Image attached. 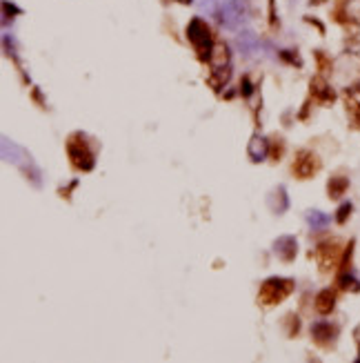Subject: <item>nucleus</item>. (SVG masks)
<instances>
[{
	"label": "nucleus",
	"instance_id": "nucleus-18",
	"mask_svg": "<svg viewBox=\"0 0 360 363\" xmlns=\"http://www.w3.org/2000/svg\"><path fill=\"white\" fill-rule=\"evenodd\" d=\"M240 87H243V94H245V96H249V94H251V83L247 80V78L243 80V85H240Z\"/></svg>",
	"mask_w": 360,
	"mask_h": 363
},
{
	"label": "nucleus",
	"instance_id": "nucleus-10",
	"mask_svg": "<svg viewBox=\"0 0 360 363\" xmlns=\"http://www.w3.org/2000/svg\"><path fill=\"white\" fill-rule=\"evenodd\" d=\"M307 221H309V225H311L313 230H325V227L329 225V216H327V214H323V212H318V210L309 212Z\"/></svg>",
	"mask_w": 360,
	"mask_h": 363
},
{
	"label": "nucleus",
	"instance_id": "nucleus-3",
	"mask_svg": "<svg viewBox=\"0 0 360 363\" xmlns=\"http://www.w3.org/2000/svg\"><path fill=\"white\" fill-rule=\"evenodd\" d=\"M187 38L196 45V49L200 52L202 58H209L211 54V36H209V27L205 25L200 18H194L187 27Z\"/></svg>",
	"mask_w": 360,
	"mask_h": 363
},
{
	"label": "nucleus",
	"instance_id": "nucleus-16",
	"mask_svg": "<svg viewBox=\"0 0 360 363\" xmlns=\"http://www.w3.org/2000/svg\"><path fill=\"white\" fill-rule=\"evenodd\" d=\"M340 286L345 288V290H356V292H358V290H360V281H358V278H353L351 274H342L340 276Z\"/></svg>",
	"mask_w": 360,
	"mask_h": 363
},
{
	"label": "nucleus",
	"instance_id": "nucleus-8",
	"mask_svg": "<svg viewBox=\"0 0 360 363\" xmlns=\"http://www.w3.org/2000/svg\"><path fill=\"white\" fill-rule=\"evenodd\" d=\"M334 303H336L334 290H323V292L318 294V299H316V310L320 312V314H329V312L334 310Z\"/></svg>",
	"mask_w": 360,
	"mask_h": 363
},
{
	"label": "nucleus",
	"instance_id": "nucleus-11",
	"mask_svg": "<svg viewBox=\"0 0 360 363\" xmlns=\"http://www.w3.org/2000/svg\"><path fill=\"white\" fill-rule=\"evenodd\" d=\"M269 205L274 208V212H285V210H287L289 200H287V194H285V189H283V187H280L278 192H274V196L269 198Z\"/></svg>",
	"mask_w": 360,
	"mask_h": 363
},
{
	"label": "nucleus",
	"instance_id": "nucleus-2",
	"mask_svg": "<svg viewBox=\"0 0 360 363\" xmlns=\"http://www.w3.org/2000/svg\"><path fill=\"white\" fill-rule=\"evenodd\" d=\"M291 290H294V281H289V278H269L260 288V301L265 305L280 303L285 297H289Z\"/></svg>",
	"mask_w": 360,
	"mask_h": 363
},
{
	"label": "nucleus",
	"instance_id": "nucleus-14",
	"mask_svg": "<svg viewBox=\"0 0 360 363\" xmlns=\"http://www.w3.org/2000/svg\"><path fill=\"white\" fill-rule=\"evenodd\" d=\"M311 92L316 94V96H320L323 100H329V98H334V92H331V89H329L327 85H325L323 80H318V78H316V80L311 83Z\"/></svg>",
	"mask_w": 360,
	"mask_h": 363
},
{
	"label": "nucleus",
	"instance_id": "nucleus-13",
	"mask_svg": "<svg viewBox=\"0 0 360 363\" xmlns=\"http://www.w3.org/2000/svg\"><path fill=\"white\" fill-rule=\"evenodd\" d=\"M347 185H349V183H347V178H342V176L331 178V181H329V196H334V198L340 196V194L347 189Z\"/></svg>",
	"mask_w": 360,
	"mask_h": 363
},
{
	"label": "nucleus",
	"instance_id": "nucleus-15",
	"mask_svg": "<svg viewBox=\"0 0 360 363\" xmlns=\"http://www.w3.org/2000/svg\"><path fill=\"white\" fill-rule=\"evenodd\" d=\"M238 45H240V49H245V52L249 54V52H254L256 49V38L249 36V33H243V36L238 38Z\"/></svg>",
	"mask_w": 360,
	"mask_h": 363
},
{
	"label": "nucleus",
	"instance_id": "nucleus-12",
	"mask_svg": "<svg viewBox=\"0 0 360 363\" xmlns=\"http://www.w3.org/2000/svg\"><path fill=\"white\" fill-rule=\"evenodd\" d=\"M311 332H313V337L318 339V341H325V339H329V337H334V328L329 326V323H325V321H320L316 323V326L311 328Z\"/></svg>",
	"mask_w": 360,
	"mask_h": 363
},
{
	"label": "nucleus",
	"instance_id": "nucleus-6",
	"mask_svg": "<svg viewBox=\"0 0 360 363\" xmlns=\"http://www.w3.org/2000/svg\"><path fill=\"white\" fill-rule=\"evenodd\" d=\"M318 170V160H316V156L313 154H307V152H302L300 156H298V160L294 163V172L300 178H309V176H313V172Z\"/></svg>",
	"mask_w": 360,
	"mask_h": 363
},
{
	"label": "nucleus",
	"instance_id": "nucleus-9",
	"mask_svg": "<svg viewBox=\"0 0 360 363\" xmlns=\"http://www.w3.org/2000/svg\"><path fill=\"white\" fill-rule=\"evenodd\" d=\"M209 60H211L213 69H220V67H224V63H227V47H224V45H216V47H211Z\"/></svg>",
	"mask_w": 360,
	"mask_h": 363
},
{
	"label": "nucleus",
	"instance_id": "nucleus-17",
	"mask_svg": "<svg viewBox=\"0 0 360 363\" xmlns=\"http://www.w3.org/2000/svg\"><path fill=\"white\" fill-rule=\"evenodd\" d=\"M349 214H351V203H342L340 210H338V216H336V221H338V223H345Z\"/></svg>",
	"mask_w": 360,
	"mask_h": 363
},
{
	"label": "nucleus",
	"instance_id": "nucleus-7",
	"mask_svg": "<svg viewBox=\"0 0 360 363\" xmlns=\"http://www.w3.org/2000/svg\"><path fill=\"white\" fill-rule=\"evenodd\" d=\"M267 152H269V145L262 136H254L249 143V156L251 160H265L267 158Z\"/></svg>",
	"mask_w": 360,
	"mask_h": 363
},
{
	"label": "nucleus",
	"instance_id": "nucleus-1",
	"mask_svg": "<svg viewBox=\"0 0 360 363\" xmlns=\"http://www.w3.org/2000/svg\"><path fill=\"white\" fill-rule=\"evenodd\" d=\"M3 156H5V160H9V163L18 165L20 170L25 172L27 176H31L36 183H40V170L33 165L31 156L27 154L22 147H18L16 143H11L9 138H3Z\"/></svg>",
	"mask_w": 360,
	"mask_h": 363
},
{
	"label": "nucleus",
	"instance_id": "nucleus-5",
	"mask_svg": "<svg viewBox=\"0 0 360 363\" xmlns=\"http://www.w3.org/2000/svg\"><path fill=\"white\" fill-rule=\"evenodd\" d=\"M274 252L278 254V259L283 261H294L296 259V252H298V243L294 236H280L274 245Z\"/></svg>",
	"mask_w": 360,
	"mask_h": 363
},
{
	"label": "nucleus",
	"instance_id": "nucleus-19",
	"mask_svg": "<svg viewBox=\"0 0 360 363\" xmlns=\"http://www.w3.org/2000/svg\"><path fill=\"white\" fill-rule=\"evenodd\" d=\"M178 3H185V5H187V3H191V0H178Z\"/></svg>",
	"mask_w": 360,
	"mask_h": 363
},
{
	"label": "nucleus",
	"instance_id": "nucleus-4",
	"mask_svg": "<svg viewBox=\"0 0 360 363\" xmlns=\"http://www.w3.org/2000/svg\"><path fill=\"white\" fill-rule=\"evenodd\" d=\"M69 156H71V163H74L78 170H85L89 172L94 167V154L87 149V145L78 138H71L69 141Z\"/></svg>",
	"mask_w": 360,
	"mask_h": 363
}]
</instances>
